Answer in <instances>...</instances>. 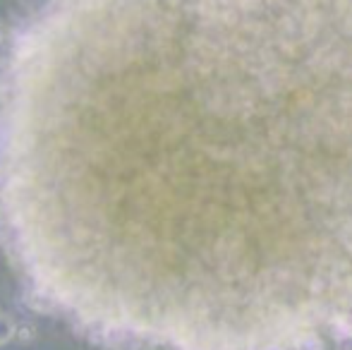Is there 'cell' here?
I'll return each mask as SVG.
<instances>
[{
	"label": "cell",
	"instance_id": "1",
	"mask_svg": "<svg viewBox=\"0 0 352 350\" xmlns=\"http://www.w3.org/2000/svg\"><path fill=\"white\" fill-rule=\"evenodd\" d=\"M14 336H17V324L12 322V317L0 312V346H8Z\"/></svg>",
	"mask_w": 352,
	"mask_h": 350
},
{
	"label": "cell",
	"instance_id": "2",
	"mask_svg": "<svg viewBox=\"0 0 352 350\" xmlns=\"http://www.w3.org/2000/svg\"><path fill=\"white\" fill-rule=\"evenodd\" d=\"M3 41H5V27L0 24V43H3Z\"/></svg>",
	"mask_w": 352,
	"mask_h": 350
}]
</instances>
